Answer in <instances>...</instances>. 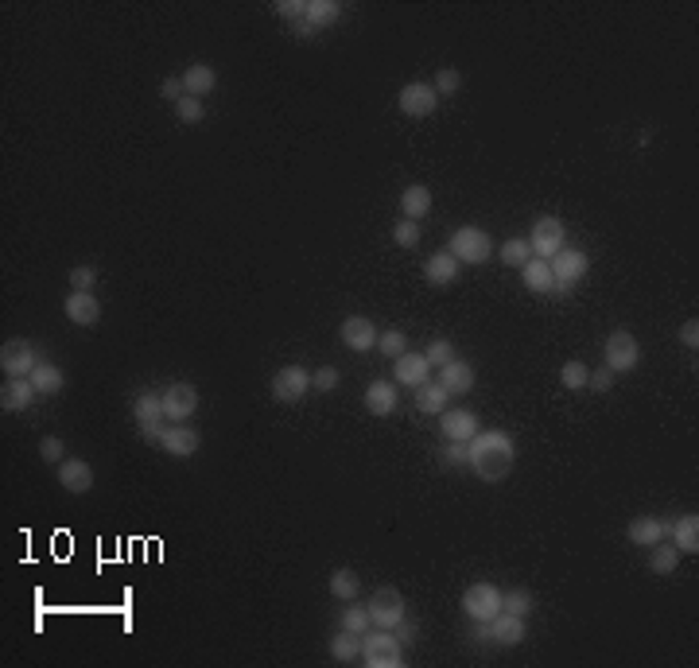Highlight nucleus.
I'll list each match as a JSON object with an SVG mask.
<instances>
[{
    "instance_id": "1",
    "label": "nucleus",
    "mask_w": 699,
    "mask_h": 668,
    "mask_svg": "<svg viewBox=\"0 0 699 668\" xmlns=\"http://www.w3.org/2000/svg\"><path fill=\"white\" fill-rule=\"evenodd\" d=\"M466 447H470V463H466V466H474V474L482 478V482H501V478H509L513 463H517L513 436H509V431H497V428L478 431Z\"/></svg>"
},
{
    "instance_id": "2",
    "label": "nucleus",
    "mask_w": 699,
    "mask_h": 668,
    "mask_svg": "<svg viewBox=\"0 0 699 668\" xmlns=\"http://www.w3.org/2000/svg\"><path fill=\"white\" fill-rule=\"evenodd\" d=\"M361 664H369V668H401L404 664V646L396 641L393 629L373 626L361 634Z\"/></svg>"
},
{
    "instance_id": "3",
    "label": "nucleus",
    "mask_w": 699,
    "mask_h": 668,
    "mask_svg": "<svg viewBox=\"0 0 699 668\" xmlns=\"http://www.w3.org/2000/svg\"><path fill=\"white\" fill-rule=\"evenodd\" d=\"M447 253L459 265H486L489 256H494V238L478 226H459L447 241Z\"/></svg>"
},
{
    "instance_id": "4",
    "label": "nucleus",
    "mask_w": 699,
    "mask_h": 668,
    "mask_svg": "<svg viewBox=\"0 0 699 668\" xmlns=\"http://www.w3.org/2000/svg\"><path fill=\"white\" fill-rule=\"evenodd\" d=\"M529 245H532V256H540V261H552L559 249H567V226L556 214L536 218L532 221V233H529Z\"/></svg>"
},
{
    "instance_id": "5",
    "label": "nucleus",
    "mask_w": 699,
    "mask_h": 668,
    "mask_svg": "<svg viewBox=\"0 0 699 668\" xmlns=\"http://www.w3.org/2000/svg\"><path fill=\"white\" fill-rule=\"evenodd\" d=\"M501 587L494 583H470V587L462 591V614L470 618V622H489V618L501 614Z\"/></svg>"
},
{
    "instance_id": "6",
    "label": "nucleus",
    "mask_w": 699,
    "mask_h": 668,
    "mask_svg": "<svg viewBox=\"0 0 699 668\" xmlns=\"http://www.w3.org/2000/svg\"><path fill=\"white\" fill-rule=\"evenodd\" d=\"M366 611L373 618V626L393 629V626H401L408 618V603H404V594L396 587H377V591H373V599L366 603Z\"/></svg>"
},
{
    "instance_id": "7",
    "label": "nucleus",
    "mask_w": 699,
    "mask_h": 668,
    "mask_svg": "<svg viewBox=\"0 0 699 668\" xmlns=\"http://www.w3.org/2000/svg\"><path fill=\"white\" fill-rule=\"evenodd\" d=\"M602 358H606V369L610 373H629V369H637V361H641V343L626 331V326H617V331L606 338Z\"/></svg>"
},
{
    "instance_id": "8",
    "label": "nucleus",
    "mask_w": 699,
    "mask_h": 668,
    "mask_svg": "<svg viewBox=\"0 0 699 668\" xmlns=\"http://www.w3.org/2000/svg\"><path fill=\"white\" fill-rule=\"evenodd\" d=\"M478 626V641H486V646H521L524 641V618L517 614H505L501 611L497 618H489V622H474Z\"/></svg>"
},
{
    "instance_id": "9",
    "label": "nucleus",
    "mask_w": 699,
    "mask_h": 668,
    "mask_svg": "<svg viewBox=\"0 0 699 668\" xmlns=\"http://www.w3.org/2000/svg\"><path fill=\"white\" fill-rule=\"evenodd\" d=\"M548 265H552V276H556V291H571L582 276L591 273L587 253H582V249H571V245H567V249H559Z\"/></svg>"
},
{
    "instance_id": "10",
    "label": "nucleus",
    "mask_w": 699,
    "mask_h": 668,
    "mask_svg": "<svg viewBox=\"0 0 699 668\" xmlns=\"http://www.w3.org/2000/svg\"><path fill=\"white\" fill-rule=\"evenodd\" d=\"M198 412V389L186 381H171L163 385V416L171 420V424H186Z\"/></svg>"
},
{
    "instance_id": "11",
    "label": "nucleus",
    "mask_w": 699,
    "mask_h": 668,
    "mask_svg": "<svg viewBox=\"0 0 699 668\" xmlns=\"http://www.w3.org/2000/svg\"><path fill=\"white\" fill-rule=\"evenodd\" d=\"M396 105H401L404 117H431L439 109V93L431 82H408V86H401V93H396Z\"/></svg>"
},
{
    "instance_id": "12",
    "label": "nucleus",
    "mask_w": 699,
    "mask_h": 668,
    "mask_svg": "<svg viewBox=\"0 0 699 668\" xmlns=\"http://www.w3.org/2000/svg\"><path fill=\"white\" fill-rule=\"evenodd\" d=\"M311 389V373L303 369V366H280L276 369V377H272V401L280 404H296L303 401Z\"/></svg>"
},
{
    "instance_id": "13",
    "label": "nucleus",
    "mask_w": 699,
    "mask_h": 668,
    "mask_svg": "<svg viewBox=\"0 0 699 668\" xmlns=\"http://www.w3.org/2000/svg\"><path fill=\"white\" fill-rule=\"evenodd\" d=\"M39 361H43V358L35 354V346L23 343V338L0 346V369H4V377H31Z\"/></svg>"
},
{
    "instance_id": "14",
    "label": "nucleus",
    "mask_w": 699,
    "mask_h": 668,
    "mask_svg": "<svg viewBox=\"0 0 699 668\" xmlns=\"http://www.w3.org/2000/svg\"><path fill=\"white\" fill-rule=\"evenodd\" d=\"M338 16H342V4H338V0H303V20L291 23V31H296V35H315V31L331 28Z\"/></svg>"
},
{
    "instance_id": "15",
    "label": "nucleus",
    "mask_w": 699,
    "mask_h": 668,
    "mask_svg": "<svg viewBox=\"0 0 699 668\" xmlns=\"http://www.w3.org/2000/svg\"><path fill=\"white\" fill-rule=\"evenodd\" d=\"M338 334H342V343L354 350V354H369V350H377V338H381L377 323L366 319V315H350Z\"/></svg>"
},
{
    "instance_id": "16",
    "label": "nucleus",
    "mask_w": 699,
    "mask_h": 668,
    "mask_svg": "<svg viewBox=\"0 0 699 668\" xmlns=\"http://www.w3.org/2000/svg\"><path fill=\"white\" fill-rule=\"evenodd\" d=\"M478 431H482V424H478L470 408H447L443 412V439L447 443H470Z\"/></svg>"
},
{
    "instance_id": "17",
    "label": "nucleus",
    "mask_w": 699,
    "mask_h": 668,
    "mask_svg": "<svg viewBox=\"0 0 699 668\" xmlns=\"http://www.w3.org/2000/svg\"><path fill=\"white\" fill-rule=\"evenodd\" d=\"M393 377H396V385H408V389H419L424 381H431V361L424 358V354H401L393 361Z\"/></svg>"
},
{
    "instance_id": "18",
    "label": "nucleus",
    "mask_w": 699,
    "mask_h": 668,
    "mask_svg": "<svg viewBox=\"0 0 699 668\" xmlns=\"http://www.w3.org/2000/svg\"><path fill=\"white\" fill-rule=\"evenodd\" d=\"M63 311H66V319L74 326H93L101 319V299L93 296V291H70L66 303H63Z\"/></svg>"
},
{
    "instance_id": "19",
    "label": "nucleus",
    "mask_w": 699,
    "mask_h": 668,
    "mask_svg": "<svg viewBox=\"0 0 699 668\" xmlns=\"http://www.w3.org/2000/svg\"><path fill=\"white\" fill-rule=\"evenodd\" d=\"M39 401V389L31 385V377H8L4 389H0V408L4 412H23Z\"/></svg>"
},
{
    "instance_id": "20",
    "label": "nucleus",
    "mask_w": 699,
    "mask_h": 668,
    "mask_svg": "<svg viewBox=\"0 0 699 668\" xmlns=\"http://www.w3.org/2000/svg\"><path fill=\"white\" fill-rule=\"evenodd\" d=\"M160 447L168 451L171 459H191V455L203 447V436H198V428H163Z\"/></svg>"
},
{
    "instance_id": "21",
    "label": "nucleus",
    "mask_w": 699,
    "mask_h": 668,
    "mask_svg": "<svg viewBox=\"0 0 699 668\" xmlns=\"http://www.w3.org/2000/svg\"><path fill=\"white\" fill-rule=\"evenodd\" d=\"M58 486L70 494H90L93 490V466L86 459H63L58 463Z\"/></svg>"
},
{
    "instance_id": "22",
    "label": "nucleus",
    "mask_w": 699,
    "mask_h": 668,
    "mask_svg": "<svg viewBox=\"0 0 699 668\" xmlns=\"http://www.w3.org/2000/svg\"><path fill=\"white\" fill-rule=\"evenodd\" d=\"M660 541H669V521L652 517V513H645V517H634V521H629V544H637V548H652V544H660Z\"/></svg>"
},
{
    "instance_id": "23",
    "label": "nucleus",
    "mask_w": 699,
    "mask_h": 668,
    "mask_svg": "<svg viewBox=\"0 0 699 668\" xmlns=\"http://www.w3.org/2000/svg\"><path fill=\"white\" fill-rule=\"evenodd\" d=\"M459 261L447 253V249H439V253H431L427 261H424V280L431 288H447V284H454L459 280Z\"/></svg>"
},
{
    "instance_id": "24",
    "label": "nucleus",
    "mask_w": 699,
    "mask_h": 668,
    "mask_svg": "<svg viewBox=\"0 0 699 668\" xmlns=\"http://www.w3.org/2000/svg\"><path fill=\"white\" fill-rule=\"evenodd\" d=\"M133 420L140 428H148V424H163V389H140L133 396Z\"/></svg>"
},
{
    "instance_id": "25",
    "label": "nucleus",
    "mask_w": 699,
    "mask_h": 668,
    "mask_svg": "<svg viewBox=\"0 0 699 668\" xmlns=\"http://www.w3.org/2000/svg\"><path fill=\"white\" fill-rule=\"evenodd\" d=\"M521 280H524V288H529L532 296H548V291H556L552 265L540 261V256H529V261L521 265Z\"/></svg>"
},
{
    "instance_id": "26",
    "label": "nucleus",
    "mask_w": 699,
    "mask_h": 668,
    "mask_svg": "<svg viewBox=\"0 0 699 668\" xmlns=\"http://www.w3.org/2000/svg\"><path fill=\"white\" fill-rule=\"evenodd\" d=\"M439 385H443V389H447L451 396L470 393V389H474V366H470V361H462V358L447 361V366L439 369Z\"/></svg>"
},
{
    "instance_id": "27",
    "label": "nucleus",
    "mask_w": 699,
    "mask_h": 668,
    "mask_svg": "<svg viewBox=\"0 0 699 668\" xmlns=\"http://www.w3.org/2000/svg\"><path fill=\"white\" fill-rule=\"evenodd\" d=\"M179 78H183V90L191 93V98H206V93H214V86H218V70L206 63H191Z\"/></svg>"
},
{
    "instance_id": "28",
    "label": "nucleus",
    "mask_w": 699,
    "mask_h": 668,
    "mask_svg": "<svg viewBox=\"0 0 699 668\" xmlns=\"http://www.w3.org/2000/svg\"><path fill=\"white\" fill-rule=\"evenodd\" d=\"M366 408H369V416H393L396 412V385L393 381H369L366 385Z\"/></svg>"
},
{
    "instance_id": "29",
    "label": "nucleus",
    "mask_w": 699,
    "mask_h": 668,
    "mask_svg": "<svg viewBox=\"0 0 699 668\" xmlns=\"http://www.w3.org/2000/svg\"><path fill=\"white\" fill-rule=\"evenodd\" d=\"M669 536H672V544L680 548V552H699V517L695 513H684V517H676L669 525Z\"/></svg>"
},
{
    "instance_id": "30",
    "label": "nucleus",
    "mask_w": 699,
    "mask_h": 668,
    "mask_svg": "<svg viewBox=\"0 0 699 668\" xmlns=\"http://www.w3.org/2000/svg\"><path fill=\"white\" fill-rule=\"evenodd\" d=\"M431 214V191L424 183H412V187H404L401 191V218H412V221H419V218H427Z\"/></svg>"
},
{
    "instance_id": "31",
    "label": "nucleus",
    "mask_w": 699,
    "mask_h": 668,
    "mask_svg": "<svg viewBox=\"0 0 699 668\" xmlns=\"http://www.w3.org/2000/svg\"><path fill=\"white\" fill-rule=\"evenodd\" d=\"M447 396H451V393L443 389L439 381H424V385L416 389V408H419L424 416H443V412H447Z\"/></svg>"
},
{
    "instance_id": "32",
    "label": "nucleus",
    "mask_w": 699,
    "mask_h": 668,
    "mask_svg": "<svg viewBox=\"0 0 699 668\" xmlns=\"http://www.w3.org/2000/svg\"><path fill=\"white\" fill-rule=\"evenodd\" d=\"M31 385L39 389V396H58V393H63V385H66V373L58 366H51V361H39L35 373H31Z\"/></svg>"
},
{
    "instance_id": "33",
    "label": "nucleus",
    "mask_w": 699,
    "mask_h": 668,
    "mask_svg": "<svg viewBox=\"0 0 699 668\" xmlns=\"http://www.w3.org/2000/svg\"><path fill=\"white\" fill-rule=\"evenodd\" d=\"M331 657H334L338 664H354V661H361V638L350 634V629H338V634L331 638Z\"/></svg>"
},
{
    "instance_id": "34",
    "label": "nucleus",
    "mask_w": 699,
    "mask_h": 668,
    "mask_svg": "<svg viewBox=\"0 0 699 668\" xmlns=\"http://www.w3.org/2000/svg\"><path fill=\"white\" fill-rule=\"evenodd\" d=\"M680 548H676V544H652L649 548V571H657V576H672V571H676V564H680Z\"/></svg>"
},
{
    "instance_id": "35",
    "label": "nucleus",
    "mask_w": 699,
    "mask_h": 668,
    "mask_svg": "<svg viewBox=\"0 0 699 668\" xmlns=\"http://www.w3.org/2000/svg\"><path fill=\"white\" fill-rule=\"evenodd\" d=\"M501 611L505 614H517V618H529L536 611V594L529 587H513L501 594Z\"/></svg>"
},
{
    "instance_id": "36",
    "label": "nucleus",
    "mask_w": 699,
    "mask_h": 668,
    "mask_svg": "<svg viewBox=\"0 0 699 668\" xmlns=\"http://www.w3.org/2000/svg\"><path fill=\"white\" fill-rule=\"evenodd\" d=\"M338 629H350V634H366V629H373V618L366 606H358V603H346L342 606V614H338Z\"/></svg>"
},
{
    "instance_id": "37",
    "label": "nucleus",
    "mask_w": 699,
    "mask_h": 668,
    "mask_svg": "<svg viewBox=\"0 0 699 668\" xmlns=\"http://www.w3.org/2000/svg\"><path fill=\"white\" fill-rule=\"evenodd\" d=\"M358 571H350V568H338V571H331V594L338 603H354L358 599Z\"/></svg>"
},
{
    "instance_id": "38",
    "label": "nucleus",
    "mask_w": 699,
    "mask_h": 668,
    "mask_svg": "<svg viewBox=\"0 0 699 668\" xmlns=\"http://www.w3.org/2000/svg\"><path fill=\"white\" fill-rule=\"evenodd\" d=\"M377 346H381V354L384 358H401V354H408V334L401 331V326H389V331H381V338H377Z\"/></svg>"
},
{
    "instance_id": "39",
    "label": "nucleus",
    "mask_w": 699,
    "mask_h": 668,
    "mask_svg": "<svg viewBox=\"0 0 699 668\" xmlns=\"http://www.w3.org/2000/svg\"><path fill=\"white\" fill-rule=\"evenodd\" d=\"M532 256V245H529V238H509L505 245H501V261H505L509 268H521L524 261Z\"/></svg>"
},
{
    "instance_id": "40",
    "label": "nucleus",
    "mask_w": 699,
    "mask_h": 668,
    "mask_svg": "<svg viewBox=\"0 0 699 668\" xmlns=\"http://www.w3.org/2000/svg\"><path fill=\"white\" fill-rule=\"evenodd\" d=\"M431 86H436V93H439V98H454V93L462 90V70H454V66H443L439 74H436V82H431Z\"/></svg>"
},
{
    "instance_id": "41",
    "label": "nucleus",
    "mask_w": 699,
    "mask_h": 668,
    "mask_svg": "<svg viewBox=\"0 0 699 668\" xmlns=\"http://www.w3.org/2000/svg\"><path fill=\"white\" fill-rule=\"evenodd\" d=\"M175 117H179L183 125H198L206 117L203 113V98H191V93H183V98L175 101Z\"/></svg>"
},
{
    "instance_id": "42",
    "label": "nucleus",
    "mask_w": 699,
    "mask_h": 668,
    "mask_svg": "<svg viewBox=\"0 0 699 668\" xmlns=\"http://www.w3.org/2000/svg\"><path fill=\"white\" fill-rule=\"evenodd\" d=\"M587 377H591V369L582 366V361H567V366L559 369V385H564V389H587Z\"/></svg>"
},
{
    "instance_id": "43",
    "label": "nucleus",
    "mask_w": 699,
    "mask_h": 668,
    "mask_svg": "<svg viewBox=\"0 0 699 668\" xmlns=\"http://www.w3.org/2000/svg\"><path fill=\"white\" fill-rule=\"evenodd\" d=\"M393 241L401 245V249H416V245H419V221L401 218V221L393 226Z\"/></svg>"
},
{
    "instance_id": "44",
    "label": "nucleus",
    "mask_w": 699,
    "mask_h": 668,
    "mask_svg": "<svg viewBox=\"0 0 699 668\" xmlns=\"http://www.w3.org/2000/svg\"><path fill=\"white\" fill-rule=\"evenodd\" d=\"M98 276L101 273L93 265H74V268H70V291H93Z\"/></svg>"
},
{
    "instance_id": "45",
    "label": "nucleus",
    "mask_w": 699,
    "mask_h": 668,
    "mask_svg": "<svg viewBox=\"0 0 699 668\" xmlns=\"http://www.w3.org/2000/svg\"><path fill=\"white\" fill-rule=\"evenodd\" d=\"M424 358L431 361V369H443L447 361H454V346L447 343V338H436L427 350H424Z\"/></svg>"
},
{
    "instance_id": "46",
    "label": "nucleus",
    "mask_w": 699,
    "mask_h": 668,
    "mask_svg": "<svg viewBox=\"0 0 699 668\" xmlns=\"http://www.w3.org/2000/svg\"><path fill=\"white\" fill-rule=\"evenodd\" d=\"M338 381H342V373H338L334 366H319L311 373V389H319V393H334Z\"/></svg>"
},
{
    "instance_id": "47",
    "label": "nucleus",
    "mask_w": 699,
    "mask_h": 668,
    "mask_svg": "<svg viewBox=\"0 0 699 668\" xmlns=\"http://www.w3.org/2000/svg\"><path fill=\"white\" fill-rule=\"evenodd\" d=\"M39 459L43 463H63L66 459V443L63 439H58V436H47V439H39Z\"/></svg>"
},
{
    "instance_id": "48",
    "label": "nucleus",
    "mask_w": 699,
    "mask_h": 668,
    "mask_svg": "<svg viewBox=\"0 0 699 668\" xmlns=\"http://www.w3.org/2000/svg\"><path fill=\"white\" fill-rule=\"evenodd\" d=\"M272 12L280 20H291V23H299L303 20V0H276Z\"/></svg>"
},
{
    "instance_id": "49",
    "label": "nucleus",
    "mask_w": 699,
    "mask_h": 668,
    "mask_svg": "<svg viewBox=\"0 0 699 668\" xmlns=\"http://www.w3.org/2000/svg\"><path fill=\"white\" fill-rule=\"evenodd\" d=\"M587 385H591L594 393H610V385H614V373L606 369V366H599V369H594L591 377H587Z\"/></svg>"
},
{
    "instance_id": "50",
    "label": "nucleus",
    "mask_w": 699,
    "mask_h": 668,
    "mask_svg": "<svg viewBox=\"0 0 699 668\" xmlns=\"http://www.w3.org/2000/svg\"><path fill=\"white\" fill-rule=\"evenodd\" d=\"M447 463L451 466H466V463H470V447H466V443H447Z\"/></svg>"
},
{
    "instance_id": "51",
    "label": "nucleus",
    "mask_w": 699,
    "mask_h": 668,
    "mask_svg": "<svg viewBox=\"0 0 699 668\" xmlns=\"http://www.w3.org/2000/svg\"><path fill=\"white\" fill-rule=\"evenodd\" d=\"M393 634H396V641H401V646H412V641H416V622H412V614H408L401 626H393Z\"/></svg>"
},
{
    "instance_id": "52",
    "label": "nucleus",
    "mask_w": 699,
    "mask_h": 668,
    "mask_svg": "<svg viewBox=\"0 0 699 668\" xmlns=\"http://www.w3.org/2000/svg\"><path fill=\"white\" fill-rule=\"evenodd\" d=\"M160 93H163V101H179L183 98V78H163V86H160Z\"/></svg>"
},
{
    "instance_id": "53",
    "label": "nucleus",
    "mask_w": 699,
    "mask_h": 668,
    "mask_svg": "<svg viewBox=\"0 0 699 668\" xmlns=\"http://www.w3.org/2000/svg\"><path fill=\"white\" fill-rule=\"evenodd\" d=\"M680 343H684L687 350H695V346H699V323H695V319H687V323L680 326Z\"/></svg>"
}]
</instances>
